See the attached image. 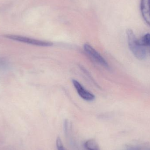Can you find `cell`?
<instances>
[{
	"instance_id": "cell-11",
	"label": "cell",
	"mask_w": 150,
	"mask_h": 150,
	"mask_svg": "<svg viewBox=\"0 0 150 150\" xmlns=\"http://www.w3.org/2000/svg\"><path fill=\"white\" fill-rule=\"evenodd\" d=\"M150 49H149V50H150Z\"/></svg>"
},
{
	"instance_id": "cell-7",
	"label": "cell",
	"mask_w": 150,
	"mask_h": 150,
	"mask_svg": "<svg viewBox=\"0 0 150 150\" xmlns=\"http://www.w3.org/2000/svg\"><path fill=\"white\" fill-rule=\"evenodd\" d=\"M140 43L142 45L150 47V34L147 33L143 36L141 40H139Z\"/></svg>"
},
{
	"instance_id": "cell-6",
	"label": "cell",
	"mask_w": 150,
	"mask_h": 150,
	"mask_svg": "<svg viewBox=\"0 0 150 150\" xmlns=\"http://www.w3.org/2000/svg\"><path fill=\"white\" fill-rule=\"evenodd\" d=\"M84 146L86 150H100L98 144L93 139L86 141L85 143Z\"/></svg>"
},
{
	"instance_id": "cell-9",
	"label": "cell",
	"mask_w": 150,
	"mask_h": 150,
	"mask_svg": "<svg viewBox=\"0 0 150 150\" xmlns=\"http://www.w3.org/2000/svg\"><path fill=\"white\" fill-rule=\"evenodd\" d=\"M56 147L58 150H67L64 147L60 137H58L56 139Z\"/></svg>"
},
{
	"instance_id": "cell-1",
	"label": "cell",
	"mask_w": 150,
	"mask_h": 150,
	"mask_svg": "<svg viewBox=\"0 0 150 150\" xmlns=\"http://www.w3.org/2000/svg\"><path fill=\"white\" fill-rule=\"evenodd\" d=\"M128 45L134 56L139 60H143L146 57V49L140 43L134 32L130 29L127 31Z\"/></svg>"
},
{
	"instance_id": "cell-5",
	"label": "cell",
	"mask_w": 150,
	"mask_h": 150,
	"mask_svg": "<svg viewBox=\"0 0 150 150\" xmlns=\"http://www.w3.org/2000/svg\"><path fill=\"white\" fill-rule=\"evenodd\" d=\"M140 7L144 19L150 26V0H141Z\"/></svg>"
},
{
	"instance_id": "cell-2",
	"label": "cell",
	"mask_w": 150,
	"mask_h": 150,
	"mask_svg": "<svg viewBox=\"0 0 150 150\" xmlns=\"http://www.w3.org/2000/svg\"><path fill=\"white\" fill-rule=\"evenodd\" d=\"M4 37L6 38L15 41H18V42L26 43L29 45L38 46L50 47L52 46L53 45V44L52 42L34 39L19 36V35L7 34V35H4Z\"/></svg>"
},
{
	"instance_id": "cell-3",
	"label": "cell",
	"mask_w": 150,
	"mask_h": 150,
	"mask_svg": "<svg viewBox=\"0 0 150 150\" xmlns=\"http://www.w3.org/2000/svg\"><path fill=\"white\" fill-rule=\"evenodd\" d=\"M83 48L86 52L93 60L95 61L96 62L102 67H105L107 68H109V65L107 62L89 44H85L84 45Z\"/></svg>"
},
{
	"instance_id": "cell-10",
	"label": "cell",
	"mask_w": 150,
	"mask_h": 150,
	"mask_svg": "<svg viewBox=\"0 0 150 150\" xmlns=\"http://www.w3.org/2000/svg\"><path fill=\"white\" fill-rule=\"evenodd\" d=\"M127 150H138L136 148H130L129 149H128Z\"/></svg>"
},
{
	"instance_id": "cell-8",
	"label": "cell",
	"mask_w": 150,
	"mask_h": 150,
	"mask_svg": "<svg viewBox=\"0 0 150 150\" xmlns=\"http://www.w3.org/2000/svg\"><path fill=\"white\" fill-rule=\"evenodd\" d=\"M9 62L7 59L0 56V69H6L8 68Z\"/></svg>"
},
{
	"instance_id": "cell-4",
	"label": "cell",
	"mask_w": 150,
	"mask_h": 150,
	"mask_svg": "<svg viewBox=\"0 0 150 150\" xmlns=\"http://www.w3.org/2000/svg\"><path fill=\"white\" fill-rule=\"evenodd\" d=\"M72 82L76 88V91L82 99L88 101H92L94 100L95 98V96L85 89L77 80L73 79Z\"/></svg>"
}]
</instances>
